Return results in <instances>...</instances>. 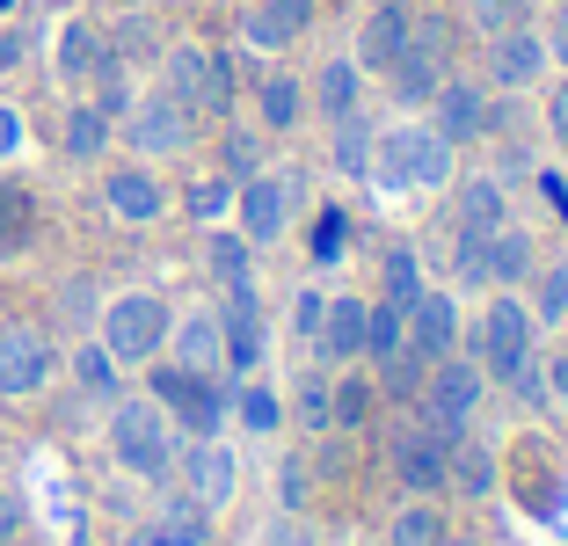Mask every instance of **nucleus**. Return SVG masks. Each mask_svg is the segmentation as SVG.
<instances>
[{
	"label": "nucleus",
	"mask_w": 568,
	"mask_h": 546,
	"mask_svg": "<svg viewBox=\"0 0 568 546\" xmlns=\"http://www.w3.org/2000/svg\"><path fill=\"white\" fill-rule=\"evenodd\" d=\"M197 263H204V277H212V292H219V284L255 277V249H248V233H241L234 219H219V226H197Z\"/></svg>",
	"instance_id": "obj_29"
},
{
	"label": "nucleus",
	"mask_w": 568,
	"mask_h": 546,
	"mask_svg": "<svg viewBox=\"0 0 568 546\" xmlns=\"http://www.w3.org/2000/svg\"><path fill=\"white\" fill-rule=\"evenodd\" d=\"M365 372H372V386H379V408H408V401L423 394V372H430V364H423L416 350H394V357L365 364Z\"/></svg>",
	"instance_id": "obj_42"
},
{
	"label": "nucleus",
	"mask_w": 568,
	"mask_h": 546,
	"mask_svg": "<svg viewBox=\"0 0 568 546\" xmlns=\"http://www.w3.org/2000/svg\"><path fill=\"white\" fill-rule=\"evenodd\" d=\"M445 459L452 445L437 431H423L416 415L394 423V437H386V474L402 481V496H445Z\"/></svg>",
	"instance_id": "obj_15"
},
{
	"label": "nucleus",
	"mask_w": 568,
	"mask_h": 546,
	"mask_svg": "<svg viewBox=\"0 0 568 546\" xmlns=\"http://www.w3.org/2000/svg\"><path fill=\"white\" fill-rule=\"evenodd\" d=\"M539 44H547V67L568 73V8H554V22L539 30Z\"/></svg>",
	"instance_id": "obj_53"
},
{
	"label": "nucleus",
	"mask_w": 568,
	"mask_h": 546,
	"mask_svg": "<svg viewBox=\"0 0 568 546\" xmlns=\"http://www.w3.org/2000/svg\"><path fill=\"white\" fill-rule=\"evenodd\" d=\"M212 132H219L212 168H219L226 182H248V175H263V168H270V139L255 132L248 117H226V124H212Z\"/></svg>",
	"instance_id": "obj_34"
},
{
	"label": "nucleus",
	"mask_w": 568,
	"mask_h": 546,
	"mask_svg": "<svg viewBox=\"0 0 568 546\" xmlns=\"http://www.w3.org/2000/svg\"><path fill=\"white\" fill-rule=\"evenodd\" d=\"M59 380V335L44 321L8 314L0 321V401H37Z\"/></svg>",
	"instance_id": "obj_10"
},
{
	"label": "nucleus",
	"mask_w": 568,
	"mask_h": 546,
	"mask_svg": "<svg viewBox=\"0 0 568 546\" xmlns=\"http://www.w3.org/2000/svg\"><path fill=\"white\" fill-rule=\"evenodd\" d=\"M241 102H248V124L263 139H292L306 124V81L284 67H263L248 88H241Z\"/></svg>",
	"instance_id": "obj_18"
},
{
	"label": "nucleus",
	"mask_w": 568,
	"mask_h": 546,
	"mask_svg": "<svg viewBox=\"0 0 568 546\" xmlns=\"http://www.w3.org/2000/svg\"><path fill=\"white\" fill-rule=\"evenodd\" d=\"M394 350H408V314H402V306H386V299H372V306H365V364L394 357Z\"/></svg>",
	"instance_id": "obj_46"
},
{
	"label": "nucleus",
	"mask_w": 568,
	"mask_h": 546,
	"mask_svg": "<svg viewBox=\"0 0 568 546\" xmlns=\"http://www.w3.org/2000/svg\"><path fill=\"white\" fill-rule=\"evenodd\" d=\"M139 380H146L139 394L161 401L168 423L183 437H226V415H234V380H226V372H190V364H175V357H153Z\"/></svg>",
	"instance_id": "obj_5"
},
{
	"label": "nucleus",
	"mask_w": 568,
	"mask_h": 546,
	"mask_svg": "<svg viewBox=\"0 0 568 546\" xmlns=\"http://www.w3.org/2000/svg\"><path fill=\"white\" fill-rule=\"evenodd\" d=\"M423 124H430L437 139H452V146H481V139H496L503 124H510V110L488 95L481 73H445L437 95L423 102Z\"/></svg>",
	"instance_id": "obj_9"
},
{
	"label": "nucleus",
	"mask_w": 568,
	"mask_h": 546,
	"mask_svg": "<svg viewBox=\"0 0 568 546\" xmlns=\"http://www.w3.org/2000/svg\"><path fill=\"white\" fill-rule=\"evenodd\" d=\"M488 401V372L467 357V350H452V357H437L430 372H423V394L408 401V415H416L423 431H437L452 445V437L474 431V415H481Z\"/></svg>",
	"instance_id": "obj_7"
},
{
	"label": "nucleus",
	"mask_w": 568,
	"mask_h": 546,
	"mask_svg": "<svg viewBox=\"0 0 568 546\" xmlns=\"http://www.w3.org/2000/svg\"><path fill=\"white\" fill-rule=\"evenodd\" d=\"M22 146H30V117H22V102L0 95V168L22 161Z\"/></svg>",
	"instance_id": "obj_50"
},
{
	"label": "nucleus",
	"mask_w": 568,
	"mask_h": 546,
	"mask_svg": "<svg viewBox=\"0 0 568 546\" xmlns=\"http://www.w3.org/2000/svg\"><path fill=\"white\" fill-rule=\"evenodd\" d=\"M153 88H168L197 124H226L241 117V51L204 44V37H168V51L153 59Z\"/></svg>",
	"instance_id": "obj_1"
},
{
	"label": "nucleus",
	"mask_w": 568,
	"mask_h": 546,
	"mask_svg": "<svg viewBox=\"0 0 568 546\" xmlns=\"http://www.w3.org/2000/svg\"><path fill=\"white\" fill-rule=\"evenodd\" d=\"M30 59V30H0V73H16Z\"/></svg>",
	"instance_id": "obj_54"
},
{
	"label": "nucleus",
	"mask_w": 568,
	"mask_h": 546,
	"mask_svg": "<svg viewBox=\"0 0 568 546\" xmlns=\"http://www.w3.org/2000/svg\"><path fill=\"white\" fill-rule=\"evenodd\" d=\"M328 423L335 431H372L379 423V386H372L365 364H343V372H328Z\"/></svg>",
	"instance_id": "obj_31"
},
{
	"label": "nucleus",
	"mask_w": 568,
	"mask_h": 546,
	"mask_svg": "<svg viewBox=\"0 0 568 546\" xmlns=\"http://www.w3.org/2000/svg\"><path fill=\"white\" fill-rule=\"evenodd\" d=\"M146 525L161 532L168 546H212V539H219V517L204 510V503L190 496V488H175V481L161 488V503H153V517H146Z\"/></svg>",
	"instance_id": "obj_28"
},
{
	"label": "nucleus",
	"mask_w": 568,
	"mask_h": 546,
	"mask_svg": "<svg viewBox=\"0 0 568 546\" xmlns=\"http://www.w3.org/2000/svg\"><path fill=\"white\" fill-rule=\"evenodd\" d=\"M452 539V510L445 496H408L386 525V546H445Z\"/></svg>",
	"instance_id": "obj_38"
},
{
	"label": "nucleus",
	"mask_w": 568,
	"mask_h": 546,
	"mask_svg": "<svg viewBox=\"0 0 568 546\" xmlns=\"http://www.w3.org/2000/svg\"><path fill=\"white\" fill-rule=\"evenodd\" d=\"M481 81H488V95H525V88L547 81V44H539V22L503 30V37H481Z\"/></svg>",
	"instance_id": "obj_16"
},
{
	"label": "nucleus",
	"mask_w": 568,
	"mask_h": 546,
	"mask_svg": "<svg viewBox=\"0 0 568 546\" xmlns=\"http://www.w3.org/2000/svg\"><path fill=\"white\" fill-rule=\"evenodd\" d=\"M408 22H416V8H408V0H372V8H365L357 44H351V59H357V73H365V81H386V73H394V59L408 51Z\"/></svg>",
	"instance_id": "obj_19"
},
{
	"label": "nucleus",
	"mask_w": 568,
	"mask_h": 546,
	"mask_svg": "<svg viewBox=\"0 0 568 546\" xmlns=\"http://www.w3.org/2000/svg\"><path fill=\"white\" fill-rule=\"evenodd\" d=\"M102 59H110V37H102L95 16H59V30H51V81L67 95H81Z\"/></svg>",
	"instance_id": "obj_20"
},
{
	"label": "nucleus",
	"mask_w": 568,
	"mask_h": 546,
	"mask_svg": "<svg viewBox=\"0 0 568 546\" xmlns=\"http://www.w3.org/2000/svg\"><path fill=\"white\" fill-rule=\"evenodd\" d=\"M539 16V0H467V22L481 37H503V30H525Z\"/></svg>",
	"instance_id": "obj_48"
},
{
	"label": "nucleus",
	"mask_w": 568,
	"mask_h": 546,
	"mask_svg": "<svg viewBox=\"0 0 568 546\" xmlns=\"http://www.w3.org/2000/svg\"><path fill=\"white\" fill-rule=\"evenodd\" d=\"M59 306H67V321L81 335H88V321L102 314V299H95V284H88V277H67V284H59Z\"/></svg>",
	"instance_id": "obj_51"
},
{
	"label": "nucleus",
	"mask_w": 568,
	"mask_h": 546,
	"mask_svg": "<svg viewBox=\"0 0 568 546\" xmlns=\"http://www.w3.org/2000/svg\"><path fill=\"white\" fill-rule=\"evenodd\" d=\"M175 488H190L212 517L234 510V496H241V452L226 445V437H183V452H175Z\"/></svg>",
	"instance_id": "obj_13"
},
{
	"label": "nucleus",
	"mask_w": 568,
	"mask_h": 546,
	"mask_svg": "<svg viewBox=\"0 0 568 546\" xmlns=\"http://www.w3.org/2000/svg\"><path fill=\"white\" fill-rule=\"evenodd\" d=\"M372 546H386V539H372Z\"/></svg>",
	"instance_id": "obj_60"
},
{
	"label": "nucleus",
	"mask_w": 568,
	"mask_h": 546,
	"mask_svg": "<svg viewBox=\"0 0 568 546\" xmlns=\"http://www.w3.org/2000/svg\"><path fill=\"white\" fill-rule=\"evenodd\" d=\"M561 380H568V372H561L554 357H532L518 380H510V394H518V408H525V415H547L554 401H561Z\"/></svg>",
	"instance_id": "obj_45"
},
{
	"label": "nucleus",
	"mask_w": 568,
	"mask_h": 546,
	"mask_svg": "<svg viewBox=\"0 0 568 546\" xmlns=\"http://www.w3.org/2000/svg\"><path fill=\"white\" fill-rule=\"evenodd\" d=\"M496 481H503V466H496V445L488 437H452V459H445V496L452 503H488L496 496Z\"/></svg>",
	"instance_id": "obj_27"
},
{
	"label": "nucleus",
	"mask_w": 568,
	"mask_h": 546,
	"mask_svg": "<svg viewBox=\"0 0 568 546\" xmlns=\"http://www.w3.org/2000/svg\"><path fill=\"white\" fill-rule=\"evenodd\" d=\"M226 423H241L248 437H277L284 431V386L263 380V372L234 380V415H226Z\"/></svg>",
	"instance_id": "obj_36"
},
{
	"label": "nucleus",
	"mask_w": 568,
	"mask_h": 546,
	"mask_svg": "<svg viewBox=\"0 0 568 546\" xmlns=\"http://www.w3.org/2000/svg\"><path fill=\"white\" fill-rule=\"evenodd\" d=\"M365 292H328V321H321V343H314V364L343 372V364H365Z\"/></svg>",
	"instance_id": "obj_26"
},
{
	"label": "nucleus",
	"mask_w": 568,
	"mask_h": 546,
	"mask_svg": "<svg viewBox=\"0 0 568 546\" xmlns=\"http://www.w3.org/2000/svg\"><path fill=\"white\" fill-rule=\"evenodd\" d=\"M343 249H351V212H343V204H321L314 226H306V255H314V270L343 263Z\"/></svg>",
	"instance_id": "obj_47"
},
{
	"label": "nucleus",
	"mask_w": 568,
	"mask_h": 546,
	"mask_svg": "<svg viewBox=\"0 0 568 546\" xmlns=\"http://www.w3.org/2000/svg\"><path fill=\"white\" fill-rule=\"evenodd\" d=\"M51 146H59V161H67V168H102L110 153H118V124H110V117H102L88 95H73L67 110H59Z\"/></svg>",
	"instance_id": "obj_21"
},
{
	"label": "nucleus",
	"mask_w": 568,
	"mask_h": 546,
	"mask_svg": "<svg viewBox=\"0 0 568 546\" xmlns=\"http://www.w3.org/2000/svg\"><path fill=\"white\" fill-rule=\"evenodd\" d=\"M452 73V59L445 51H423V44H408L402 59H394V73H386V95L402 102V110H423V102L437 95V81Z\"/></svg>",
	"instance_id": "obj_33"
},
{
	"label": "nucleus",
	"mask_w": 568,
	"mask_h": 546,
	"mask_svg": "<svg viewBox=\"0 0 568 546\" xmlns=\"http://www.w3.org/2000/svg\"><path fill=\"white\" fill-rule=\"evenodd\" d=\"M321 0H248L234 22L241 51H255V59H284L292 44H306V30H314Z\"/></svg>",
	"instance_id": "obj_14"
},
{
	"label": "nucleus",
	"mask_w": 568,
	"mask_h": 546,
	"mask_svg": "<svg viewBox=\"0 0 568 546\" xmlns=\"http://www.w3.org/2000/svg\"><path fill=\"white\" fill-rule=\"evenodd\" d=\"M277 503H284V517L314 510V466H306V452H284L277 459Z\"/></svg>",
	"instance_id": "obj_49"
},
{
	"label": "nucleus",
	"mask_w": 568,
	"mask_h": 546,
	"mask_svg": "<svg viewBox=\"0 0 568 546\" xmlns=\"http://www.w3.org/2000/svg\"><path fill=\"white\" fill-rule=\"evenodd\" d=\"M423 284H430V270H423V249H416V241H386V249H379V299L408 314V306L423 299Z\"/></svg>",
	"instance_id": "obj_37"
},
{
	"label": "nucleus",
	"mask_w": 568,
	"mask_h": 546,
	"mask_svg": "<svg viewBox=\"0 0 568 546\" xmlns=\"http://www.w3.org/2000/svg\"><path fill=\"white\" fill-rule=\"evenodd\" d=\"M445 198H452V226H467V233H496L510 219V182L496 168H459Z\"/></svg>",
	"instance_id": "obj_22"
},
{
	"label": "nucleus",
	"mask_w": 568,
	"mask_h": 546,
	"mask_svg": "<svg viewBox=\"0 0 568 546\" xmlns=\"http://www.w3.org/2000/svg\"><path fill=\"white\" fill-rule=\"evenodd\" d=\"M197 139H204V124L168 95V88H139V102L118 117V146L132 153V161H153V168L197 153Z\"/></svg>",
	"instance_id": "obj_8"
},
{
	"label": "nucleus",
	"mask_w": 568,
	"mask_h": 546,
	"mask_svg": "<svg viewBox=\"0 0 568 546\" xmlns=\"http://www.w3.org/2000/svg\"><path fill=\"white\" fill-rule=\"evenodd\" d=\"M168 321H175V306H168L153 284H124V292L102 299V314H95V328H88V335H95L124 372H146V364L168 350Z\"/></svg>",
	"instance_id": "obj_6"
},
{
	"label": "nucleus",
	"mask_w": 568,
	"mask_h": 546,
	"mask_svg": "<svg viewBox=\"0 0 568 546\" xmlns=\"http://www.w3.org/2000/svg\"><path fill=\"white\" fill-rule=\"evenodd\" d=\"M372 139H379V117H365V110H351L343 124H328V168L351 175V182H365L372 175Z\"/></svg>",
	"instance_id": "obj_39"
},
{
	"label": "nucleus",
	"mask_w": 568,
	"mask_h": 546,
	"mask_svg": "<svg viewBox=\"0 0 568 546\" xmlns=\"http://www.w3.org/2000/svg\"><path fill=\"white\" fill-rule=\"evenodd\" d=\"M459 350L488 372V386L518 380L525 364L539 357V321H532V306H525V292H481V314L467 321Z\"/></svg>",
	"instance_id": "obj_4"
},
{
	"label": "nucleus",
	"mask_w": 568,
	"mask_h": 546,
	"mask_svg": "<svg viewBox=\"0 0 568 546\" xmlns=\"http://www.w3.org/2000/svg\"><path fill=\"white\" fill-rule=\"evenodd\" d=\"M190 212V226H219V219H234V182L219 175V168H204V175L183 182V198H175Z\"/></svg>",
	"instance_id": "obj_43"
},
{
	"label": "nucleus",
	"mask_w": 568,
	"mask_h": 546,
	"mask_svg": "<svg viewBox=\"0 0 568 546\" xmlns=\"http://www.w3.org/2000/svg\"><path fill=\"white\" fill-rule=\"evenodd\" d=\"M8 539H22V496L16 488H0V546Z\"/></svg>",
	"instance_id": "obj_55"
},
{
	"label": "nucleus",
	"mask_w": 568,
	"mask_h": 546,
	"mask_svg": "<svg viewBox=\"0 0 568 546\" xmlns=\"http://www.w3.org/2000/svg\"><path fill=\"white\" fill-rule=\"evenodd\" d=\"M59 372L73 380V394H81L88 408H110V401L124 394V380H132V372H124V364L110 357V350H102L95 335H73V343L59 350Z\"/></svg>",
	"instance_id": "obj_24"
},
{
	"label": "nucleus",
	"mask_w": 568,
	"mask_h": 546,
	"mask_svg": "<svg viewBox=\"0 0 568 546\" xmlns=\"http://www.w3.org/2000/svg\"><path fill=\"white\" fill-rule=\"evenodd\" d=\"M525 306H532L539 328H568V255H554L525 277Z\"/></svg>",
	"instance_id": "obj_41"
},
{
	"label": "nucleus",
	"mask_w": 568,
	"mask_h": 546,
	"mask_svg": "<svg viewBox=\"0 0 568 546\" xmlns=\"http://www.w3.org/2000/svg\"><path fill=\"white\" fill-rule=\"evenodd\" d=\"M161 357L190 364V372H226V343H219V306L212 299H197V306H183V314L168 321V350Z\"/></svg>",
	"instance_id": "obj_25"
},
{
	"label": "nucleus",
	"mask_w": 568,
	"mask_h": 546,
	"mask_svg": "<svg viewBox=\"0 0 568 546\" xmlns=\"http://www.w3.org/2000/svg\"><path fill=\"white\" fill-rule=\"evenodd\" d=\"M292 219H300V175L292 168H263V175L234 182V226L248 233V249L270 255L292 233Z\"/></svg>",
	"instance_id": "obj_11"
},
{
	"label": "nucleus",
	"mask_w": 568,
	"mask_h": 546,
	"mask_svg": "<svg viewBox=\"0 0 568 546\" xmlns=\"http://www.w3.org/2000/svg\"><path fill=\"white\" fill-rule=\"evenodd\" d=\"M539 8H568V0H539Z\"/></svg>",
	"instance_id": "obj_59"
},
{
	"label": "nucleus",
	"mask_w": 568,
	"mask_h": 546,
	"mask_svg": "<svg viewBox=\"0 0 568 546\" xmlns=\"http://www.w3.org/2000/svg\"><path fill=\"white\" fill-rule=\"evenodd\" d=\"M452 175H459V146L437 139L423 117H402V124H379L372 139V190H423V198H445Z\"/></svg>",
	"instance_id": "obj_3"
},
{
	"label": "nucleus",
	"mask_w": 568,
	"mask_h": 546,
	"mask_svg": "<svg viewBox=\"0 0 568 546\" xmlns=\"http://www.w3.org/2000/svg\"><path fill=\"white\" fill-rule=\"evenodd\" d=\"M102 212L118 219L124 233H153L168 212H175V190H168V175L153 161H102Z\"/></svg>",
	"instance_id": "obj_12"
},
{
	"label": "nucleus",
	"mask_w": 568,
	"mask_h": 546,
	"mask_svg": "<svg viewBox=\"0 0 568 546\" xmlns=\"http://www.w3.org/2000/svg\"><path fill=\"white\" fill-rule=\"evenodd\" d=\"M110 16H118L110 30H102V37H110V51H118L132 73H146L153 59L168 51V37H161V22H153V8H110Z\"/></svg>",
	"instance_id": "obj_35"
},
{
	"label": "nucleus",
	"mask_w": 568,
	"mask_h": 546,
	"mask_svg": "<svg viewBox=\"0 0 568 546\" xmlns=\"http://www.w3.org/2000/svg\"><path fill=\"white\" fill-rule=\"evenodd\" d=\"M532 270H539V241L518 219H503V226L488 233V292H525Z\"/></svg>",
	"instance_id": "obj_30"
},
{
	"label": "nucleus",
	"mask_w": 568,
	"mask_h": 546,
	"mask_svg": "<svg viewBox=\"0 0 568 546\" xmlns=\"http://www.w3.org/2000/svg\"><path fill=\"white\" fill-rule=\"evenodd\" d=\"M110 8H153V0H110Z\"/></svg>",
	"instance_id": "obj_58"
},
{
	"label": "nucleus",
	"mask_w": 568,
	"mask_h": 546,
	"mask_svg": "<svg viewBox=\"0 0 568 546\" xmlns=\"http://www.w3.org/2000/svg\"><path fill=\"white\" fill-rule=\"evenodd\" d=\"M539 124H547L554 146H568V81H554V95H547V110H539Z\"/></svg>",
	"instance_id": "obj_52"
},
{
	"label": "nucleus",
	"mask_w": 568,
	"mask_h": 546,
	"mask_svg": "<svg viewBox=\"0 0 568 546\" xmlns=\"http://www.w3.org/2000/svg\"><path fill=\"white\" fill-rule=\"evenodd\" d=\"M321 321H328V292H321V284H300V292H292V314H284V335H292L300 357H314Z\"/></svg>",
	"instance_id": "obj_44"
},
{
	"label": "nucleus",
	"mask_w": 568,
	"mask_h": 546,
	"mask_svg": "<svg viewBox=\"0 0 568 546\" xmlns=\"http://www.w3.org/2000/svg\"><path fill=\"white\" fill-rule=\"evenodd\" d=\"M459 335H467V306H459V292H452L445 277H430L423 299L408 306V350H416L423 364H437V357L459 350Z\"/></svg>",
	"instance_id": "obj_17"
},
{
	"label": "nucleus",
	"mask_w": 568,
	"mask_h": 546,
	"mask_svg": "<svg viewBox=\"0 0 568 546\" xmlns=\"http://www.w3.org/2000/svg\"><path fill=\"white\" fill-rule=\"evenodd\" d=\"M37 190L22 175H0V255H30V241H37Z\"/></svg>",
	"instance_id": "obj_40"
},
{
	"label": "nucleus",
	"mask_w": 568,
	"mask_h": 546,
	"mask_svg": "<svg viewBox=\"0 0 568 546\" xmlns=\"http://www.w3.org/2000/svg\"><path fill=\"white\" fill-rule=\"evenodd\" d=\"M124 546H168V539H161L153 525H132V532H124Z\"/></svg>",
	"instance_id": "obj_56"
},
{
	"label": "nucleus",
	"mask_w": 568,
	"mask_h": 546,
	"mask_svg": "<svg viewBox=\"0 0 568 546\" xmlns=\"http://www.w3.org/2000/svg\"><path fill=\"white\" fill-rule=\"evenodd\" d=\"M102 445H110V466L124 481H146V488H168L175 481V452H183V431L168 423V408L153 394H132L124 386L110 408H102Z\"/></svg>",
	"instance_id": "obj_2"
},
{
	"label": "nucleus",
	"mask_w": 568,
	"mask_h": 546,
	"mask_svg": "<svg viewBox=\"0 0 568 546\" xmlns=\"http://www.w3.org/2000/svg\"><path fill=\"white\" fill-rule=\"evenodd\" d=\"M351 110H365V73H357L351 51H328V59L306 73V117H321V124H343Z\"/></svg>",
	"instance_id": "obj_23"
},
{
	"label": "nucleus",
	"mask_w": 568,
	"mask_h": 546,
	"mask_svg": "<svg viewBox=\"0 0 568 546\" xmlns=\"http://www.w3.org/2000/svg\"><path fill=\"white\" fill-rule=\"evenodd\" d=\"M284 423H292L300 437L335 431V423H328V364H314V357H306L300 372H292V386H284Z\"/></svg>",
	"instance_id": "obj_32"
},
{
	"label": "nucleus",
	"mask_w": 568,
	"mask_h": 546,
	"mask_svg": "<svg viewBox=\"0 0 568 546\" xmlns=\"http://www.w3.org/2000/svg\"><path fill=\"white\" fill-rule=\"evenodd\" d=\"M445 546H488V539H474V532H452V539Z\"/></svg>",
	"instance_id": "obj_57"
}]
</instances>
